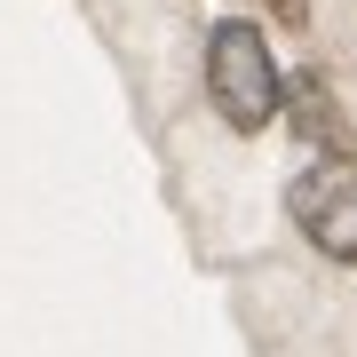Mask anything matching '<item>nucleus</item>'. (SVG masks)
I'll use <instances>...</instances> for the list:
<instances>
[{"label": "nucleus", "instance_id": "nucleus-1", "mask_svg": "<svg viewBox=\"0 0 357 357\" xmlns=\"http://www.w3.org/2000/svg\"><path fill=\"white\" fill-rule=\"evenodd\" d=\"M206 96H215L222 128H238V135L278 119L286 79H278V56H270V40L255 24H215L206 32Z\"/></svg>", "mask_w": 357, "mask_h": 357}, {"label": "nucleus", "instance_id": "nucleus-2", "mask_svg": "<svg viewBox=\"0 0 357 357\" xmlns=\"http://www.w3.org/2000/svg\"><path fill=\"white\" fill-rule=\"evenodd\" d=\"M294 222H302V238L318 246L333 262H357V159H318L294 175Z\"/></svg>", "mask_w": 357, "mask_h": 357}, {"label": "nucleus", "instance_id": "nucleus-3", "mask_svg": "<svg viewBox=\"0 0 357 357\" xmlns=\"http://www.w3.org/2000/svg\"><path fill=\"white\" fill-rule=\"evenodd\" d=\"M294 112H302V119H294V128H302V135H333V128H342V119H333V103H326V88H318V79H294Z\"/></svg>", "mask_w": 357, "mask_h": 357}, {"label": "nucleus", "instance_id": "nucleus-4", "mask_svg": "<svg viewBox=\"0 0 357 357\" xmlns=\"http://www.w3.org/2000/svg\"><path fill=\"white\" fill-rule=\"evenodd\" d=\"M262 8L278 16V24H302V16H310V0H262Z\"/></svg>", "mask_w": 357, "mask_h": 357}]
</instances>
